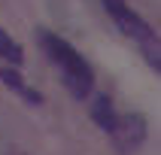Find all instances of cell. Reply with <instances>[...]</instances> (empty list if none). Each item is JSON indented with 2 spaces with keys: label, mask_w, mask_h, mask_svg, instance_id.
Here are the masks:
<instances>
[{
  "label": "cell",
  "mask_w": 161,
  "mask_h": 155,
  "mask_svg": "<svg viewBox=\"0 0 161 155\" xmlns=\"http://www.w3.org/2000/svg\"><path fill=\"white\" fill-rule=\"evenodd\" d=\"M40 43H43L49 61L61 70V79H64V85H67V91H70L76 100H85L91 94V88H94V70H91V64L85 61L64 36L52 34V30H40Z\"/></svg>",
  "instance_id": "obj_1"
},
{
  "label": "cell",
  "mask_w": 161,
  "mask_h": 155,
  "mask_svg": "<svg viewBox=\"0 0 161 155\" xmlns=\"http://www.w3.org/2000/svg\"><path fill=\"white\" fill-rule=\"evenodd\" d=\"M113 137V143H116L119 152H137L140 146L146 143V119L140 113H128V116H116L113 128L107 131Z\"/></svg>",
  "instance_id": "obj_2"
},
{
  "label": "cell",
  "mask_w": 161,
  "mask_h": 155,
  "mask_svg": "<svg viewBox=\"0 0 161 155\" xmlns=\"http://www.w3.org/2000/svg\"><path fill=\"white\" fill-rule=\"evenodd\" d=\"M103 9L109 12V18L116 21V27L125 36H131L134 43H143L146 36H152V25H146L143 15H137L134 9L128 6V0H103Z\"/></svg>",
  "instance_id": "obj_3"
},
{
  "label": "cell",
  "mask_w": 161,
  "mask_h": 155,
  "mask_svg": "<svg viewBox=\"0 0 161 155\" xmlns=\"http://www.w3.org/2000/svg\"><path fill=\"white\" fill-rule=\"evenodd\" d=\"M116 107H113V100L107 97V94H97L94 97V103H91V119H94V125L100 128V131H109L113 128V122H116Z\"/></svg>",
  "instance_id": "obj_4"
},
{
  "label": "cell",
  "mask_w": 161,
  "mask_h": 155,
  "mask_svg": "<svg viewBox=\"0 0 161 155\" xmlns=\"http://www.w3.org/2000/svg\"><path fill=\"white\" fill-rule=\"evenodd\" d=\"M0 58L9 61V64H15V67H21V61H25V52H21L18 40H12L3 27H0Z\"/></svg>",
  "instance_id": "obj_5"
},
{
  "label": "cell",
  "mask_w": 161,
  "mask_h": 155,
  "mask_svg": "<svg viewBox=\"0 0 161 155\" xmlns=\"http://www.w3.org/2000/svg\"><path fill=\"white\" fill-rule=\"evenodd\" d=\"M140 46V52H143V58H146V64H149V67H152L155 73L161 70V49H158V34H152V36H146L143 43H137Z\"/></svg>",
  "instance_id": "obj_6"
}]
</instances>
